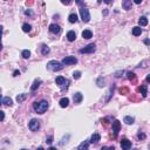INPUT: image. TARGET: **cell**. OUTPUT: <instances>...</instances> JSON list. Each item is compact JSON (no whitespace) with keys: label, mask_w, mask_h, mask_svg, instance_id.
I'll return each instance as SVG.
<instances>
[{"label":"cell","mask_w":150,"mask_h":150,"mask_svg":"<svg viewBox=\"0 0 150 150\" xmlns=\"http://www.w3.org/2000/svg\"><path fill=\"white\" fill-rule=\"evenodd\" d=\"M47 150H56V149H55V148H53V147H51L49 149H47Z\"/></svg>","instance_id":"44"},{"label":"cell","mask_w":150,"mask_h":150,"mask_svg":"<svg viewBox=\"0 0 150 150\" xmlns=\"http://www.w3.org/2000/svg\"><path fill=\"white\" fill-rule=\"evenodd\" d=\"M41 53H42L43 55H47L49 53V47L46 46V45H43V46L41 47Z\"/></svg>","instance_id":"29"},{"label":"cell","mask_w":150,"mask_h":150,"mask_svg":"<svg viewBox=\"0 0 150 150\" xmlns=\"http://www.w3.org/2000/svg\"><path fill=\"white\" fill-rule=\"evenodd\" d=\"M73 77H74L75 80H79L80 77H81V72H79V71L74 72V73H73Z\"/></svg>","instance_id":"31"},{"label":"cell","mask_w":150,"mask_h":150,"mask_svg":"<svg viewBox=\"0 0 150 150\" xmlns=\"http://www.w3.org/2000/svg\"><path fill=\"white\" fill-rule=\"evenodd\" d=\"M28 127H29V129H31L32 131H38L40 129V121L37 119H32L31 121H29Z\"/></svg>","instance_id":"5"},{"label":"cell","mask_w":150,"mask_h":150,"mask_svg":"<svg viewBox=\"0 0 150 150\" xmlns=\"http://www.w3.org/2000/svg\"><path fill=\"white\" fill-rule=\"evenodd\" d=\"M120 129H121V123H120V121H117V120H115L113 122V131H114V138L117 136V132L120 131Z\"/></svg>","instance_id":"9"},{"label":"cell","mask_w":150,"mask_h":150,"mask_svg":"<svg viewBox=\"0 0 150 150\" xmlns=\"http://www.w3.org/2000/svg\"><path fill=\"white\" fill-rule=\"evenodd\" d=\"M47 68L53 72H59L63 68V66H62V63H60V62L55 61V60H52V61H49L48 63H47Z\"/></svg>","instance_id":"2"},{"label":"cell","mask_w":150,"mask_h":150,"mask_svg":"<svg viewBox=\"0 0 150 150\" xmlns=\"http://www.w3.org/2000/svg\"><path fill=\"white\" fill-rule=\"evenodd\" d=\"M142 33V28L138 27V26H136V27L132 28V34H134L135 37H138V35H141Z\"/></svg>","instance_id":"21"},{"label":"cell","mask_w":150,"mask_h":150,"mask_svg":"<svg viewBox=\"0 0 150 150\" xmlns=\"http://www.w3.org/2000/svg\"><path fill=\"white\" fill-rule=\"evenodd\" d=\"M68 20H69V22H71V24H74V22L77 21V15L73 13V14H71V15L68 16Z\"/></svg>","instance_id":"26"},{"label":"cell","mask_w":150,"mask_h":150,"mask_svg":"<svg viewBox=\"0 0 150 150\" xmlns=\"http://www.w3.org/2000/svg\"><path fill=\"white\" fill-rule=\"evenodd\" d=\"M80 15H81V19H82L83 22H88L90 20V14H89V11L86 7L80 8Z\"/></svg>","instance_id":"4"},{"label":"cell","mask_w":150,"mask_h":150,"mask_svg":"<svg viewBox=\"0 0 150 150\" xmlns=\"http://www.w3.org/2000/svg\"><path fill=\"white\" fill-rule=\"evenodd\" d=\"M144 43H145V45H150V40H144Z\"/></svg>","instance_id":"40"},{"label":"cell","mask_w":150,"mask_h":150,"mask_svg":"<svg viewBox=\"0 0 150 150\" xmlns=\"http://www.w3.org/2000/svg\"><path fill=\"white\" fill-rule=\"evenodd\" d=\"M46 142H47L48 144H51V143H52V142H53V136H49V137L46 140Z\"/></svg>","instance_id":"36"},{"label":"cell","mask_w":150,"mask_h":150,"mask_svg":"<svg viewBox=\"0 0 150 150\" xmlns=\"http://www.w3.org/2000/svg\"><path fill=\"white\" fill-rule=\"evenodd\" d=\"M21 150H27V149H21Z\"/></svg>","instance_id":"46"},{"label":"cell","mask_w":150,"mask_h":150,"mask_svg":"<svg viewBox=\"0 0 150 150\" xmlns=\"http://www.w3.org/2000/svg\"><path fill=\"white\" fill-rule=\"evenodd\" d=\"M82 37H83V39H90V38H93L92 31H89V29H85V31L82 32Z\"/></svg>","instance_id":"19"},{"label":"cell","mask_w":150,"mask_h":150,"mask_svg":"<svg viewBox=\"0 0 150 150\" xmlns=\"http://www.w3.org/2000/svg\"><path fill=\"white\" fill-rule=\"evenodd\" d=\"M49 107V103L48 101L46 100H42V101H39V102H34L33 103V109L35 113L38 114H45L47 111Z\"/></svg>","instance_id":"1"},{"label":"cell","mask_w":150,"mask_h":150,"mask_svg":"<svg viewBox=\"0 0 150 150\" xmlns=\"http://www.w3.org/2000/svg\"><path fill=\"white\" fill-rule=\"evenodd\" d=\"M26 98H27V94H20V95L16 96V101H18L19 103H21V102H24Z\"/></svg>","instance_id":"23"},{"label":"cell","mask_w":150,"mask_h":150,"mask_svg":"<svg viewBox=\"0 0 150 150\" xmlns=\"http://www.w3.org/2000/svg\"><path fill=\"white\" fill-rule=\"evenodd\" d=\"M37 150H45V149H43V148L42 147H40V148H38V149Z\"/></svg>","instance_id":"45"},{"label":"cell","mask_w":150,"mask_h":150,"mask_svg":"<svg viewBox=\"0 0 150 150\" xmlns=\"http://www.w3.org/2000/svg\"><path fill=\"white\" fill-rule=\"evenodd\" d=\"M145 80H147V82H149V83H150V74L147 76V79H145Z\"/></svg>","instance_id":"42"},{"label":"cell","mask_w":150,"mask_h":150,"mask_svg":"<svg viewBox=\"0 0 150 150\" xmlns=\"http://www.w3.org/2000/svg\"><path fill=\"white\" fill-rule=\"evenodd\" d=\"M49 31H51V33H53V34H59L60 32H61V27L56 24H52L51 26H49Z\"/></svg>","instance_id":"10"},{"label":"cell","mask_w":150,"mask_h":150,"mask_svg":"<svg viewBox=\"0 0 150 150\" xmlns=\"http://www.w3.org/2000/svg\"><path fill=\"white\" fill-rule=\"evenodd\" d=\"M25 14H26V15H29V16H32V15H33V13H32V11H29V9H27V11L25 12Z\"/></svg>","instance_id":"37"},{"label":"cell","mask_w":150,"mask_h":150,"mask_svg":"<svg viewBox=\"0 0 150 150\" xmlns=\"http://www.w3.org/2000/svg\"><path fill=\"white\" fill-rule=\"evenodd\" d=\"M137 137L140 138V140H144V138H145V134H143V132H138Z\"/></svg>","instance_id":"34"},{"label":"cell","mask_w":150,"mask_h":150,"mask_svg":"<svg viewBox=\"0 0 150 150\" xmlns=\"http://www.w3.org/2000/svg\"><path fill=\"white\" fill-rule=\"evenodd\" d=\"M137 92L142 94V97H147V94H148V87L145 85H142L137 88Z\"/></svg>","instance_id":"11"},{"label":"cell","mask_w":150,"mask_h":150,"mask_svg":"<svg viewBox=\"0 0 150 150\" xmlns=\"http://www.w3.org/2000/svg\"><path fill=\"white\" fill-rule=\"evenodd\" d=\"M101 123H102V126L108 127V124H109V119H102L101 120Z\"/></svg>","instance_id":"32"},{"label":"cell","mask_w":150,"mask_h":150,"mask_svg":"<svg viewBox=\"0 0 150 150\" xmlns=\"http://www.w3.org/2000/svg\"><path fill=\"white\" fill-rule=\"evenodd\" d=\"M142 3V0H135V4H137V5H138V4H141Z\"/></svg>","instance_id":"43"},{"label":"cell","mask_w":150,"mask_h":150,"mask_svg":"<svg viewBox=\"0 0 150 150\" xmlns=\"http://www.w3.org/2000/svg\"><path fill=\"white\" fill-rule=\"evenodd\" d=\"M82 98H83V96L81 93H75V94L73 95V100L75 103H80V102L82 101Z\"/></svg>","instance_id":"13"},{"label":"cell","mask_w":150,"mask_h":150,"mask_svg":"<svg viewBox=\"0 0 150 150\" xmlns=\"http://www.w3.org/2000/svg\"><path fill=\"white\" fill-rule=\"evenodd\" d=\"M119 92L121 95H127V94H129V88L128 87H121L119 89Z\"/></svg>","instance_id":"25"},{"label":"cell","mask_w":150,"mask_h":150,"mask_svg":"<svg viewBox=\"0 0 150 150\" xmlns=\"http://www.w3.org/2000/svg\"><path fill=\"white\" fill-rule=\"evenodd\" d=\"M67 39H68V41H71V42L75 41V39H76V34H75V32H73V31L68 32L67 33Z\"/></svg>","instance_id":"14"},{"label":"cell","mask_w":150,"mask_h":150,"mask_svg":"<svg viewBox=\"0 0 150 150\" xmlns=\"http://www.w3.org/2000/svg\"><path fill=\"white\" fill-rule=\"evenodd\" d=\"M22 31L25 32V33H28V32L32 31V26L29 24H24V26H22Z\"/></svg>","instance_id":"27"},{"label":"cell","mask_w":150,"mask_h":150,"mask_svg":"<svg viewBox=\"0 0 150 150\" xmlns=\"http://www.w3.org/2000/svg\"><path fill=\"white\" fill-rule=\"evenodd\" d=\"M21 55H22V58L24 59H28L29 56H31V52H29L28 49H25V51H22Z\"/></svg>","instance_id":"30"},{"label":"cell","mask_w":150,"mask_h":150,"mask_svg":"<svg viewBox=\"0 0 150 150\" xmlns=\"http://www.w3.org/2000/svg\"><path fill=\"white\" fill-rule=\"evenodd\" d=\"M131 6H132L131 0H124V1H122V7L126 9V11H129V9H131Z\"/></svg>","instance_id":"12"},{"label":"cell","mask_w":150,"mask_h":150,"mask_svg":"<svg viewBox=\"0 0 150 150\" xmlns=\"http://www.w3.org/2000/svg\"><path fill=\"white\" fill-rule=\"evenodd\" d=\"M59 103H60V107H61V108H66V107H68V104H69V98H68V97H63V98H61Z\"/></svg>","instance_id":"15"},{"label":"cell","mask_w":150,"mask_h":150,"mask_svg":"<svg viewBox=\"0 0 150 150\" xmlns=\"http://www.w3.org/2000/svg\"><path fill=\"white\" fill-rule=\"evenodd\" d=\"M40 85H41V80H35L34 83H33V86L31 87V90H32V92H35V90L39 88Z\"/></svg>","instance_id":"20"},{"label":"cell","mask_w":150,"mask_h":150,"mask_svg":"<svg viewBox=\"0 0 150 150\" xmlns=\"http://www.w3.org/2000/svg\"><path fill=\"white\" fill-rule=\"evenodd\" d=\"M0 114H1V121H4V119H5V113H4V111H0Z\"/></svg>","instance_id":"39"},{"label":"cell","mask_w":150,"mask_h":150,"mask_svg":"<svg viewBox=\"0 0 150 150\" xmlns=\"http://www.w3.org/2000/svg\"><path fill=\"white\" fill-rule=\"evenodd\" d=\"M18 75H20V72H19V71H14V73H13V76H18Z\"/></svg>","instance_id":"38"},{"label":"cell","mask_w":150,"mask_h":150,"mask_svg":"<svg viewBox=\"0 0 150 150\" xmlns=\"http://www.w3.org/2000/svg\"><path fill=\"white\" fill-rule=\"evenodd\" d=\"M77 63V59L75 56H66V58L62 60V64H66V66H69V64H75Z\"/></svg>","instance_id":"6"},{"label":"cell","mask_w":150,"mask_h":150,"mask_svg":"<svg viewBox=\"0 0 150 150\" xmlns=\"http://www.w3.org/2000/svg\"><path fill=\"white\" fill-rule=\"evenodd\" d=\"M103 83H104V80L102 79V77H100V79L97 80V85H98V87H103V86H104Z\"/></svg>","instance_id":"33"},{"label":"cell","mask_w":150,"mask_h":150,"mask_svg":"<svg viewBox=\"0 0 150 150\" xmlns=\"http://www.w3.org/2000/svg\"><path fill=\"white\" fill-rule=\"evenodd\" d=\"M55 82L56 85H59V86L61 87L62 90H64V89H67L68 88V85H69V81H68L66 77L63 76H58L55 80Z\"/></svg>","instance_id":"3"},{"label":"cell","mask_w":150,"mask_h":150,"mask_svg":"<svg viewBox=\"0 0 150 150\" xmlns=\"http://www.w3.org/2000/svg\"><path fill=\"white\" fill-rule=\"evenodd\" d=\"M121 148H122V150H129L131 148V142L129 141L128 138H122V141H121Z\"/></svg>","instance_id":"8"},{"label":"cell","mask_w":150,"mask_h":150,"mask_svg":"<svg viewBox=\"0 0 150 150\" xmlns=\"http://www.w3.org/2000/svg\"><path fill=\"white\" fill-rule=\"evenodd\" d=\"M1 103L5 104V106H9V107H11L13 104V101L11 97H3L1 98Z\"/></svg>","instance_id":"17"},{"label":"cell","mask_w":150,"mask_h":150,"mask_svg":"<svg viewBox=\"0 0 150 150\" xmlns=\"http://www.w3.org/2000/svg\"><path fill=\"white\" fill-rule=\"evenodd\" d=\"M100 140H101V136H100V134H97V132L93 134L92 137H90V142H92V143H97Z\"/></svg>","instance_id":"16"},{"label":"cell","mask_w":150,"mask_h":150,"mask_svg":"<svg viewBox=\"0 0 150 150\" xmlns=\"http://www.w3.org/2000/svg\"><path fill=\"white\" fill-rule=\"evenodd\" d=\"M95 49H96V46H95V43H89L88 46H86L85 48L80 49V53H94Z\"/></svg>","instance_id":"7"},{"label":"cell","mask_w":150,"mask_h":150,"mask_svg":"<svg viewBox=\"0 0 150 150\" xmlns=\"http://www.w3.org/2000/svg\"><path fill=\"white\" fill-rule=\"evenodd\" d=\"M123 121H124L127 124H132V123H134V121H135V119H134V117H131V116H126Z\"/></svg>","instance_id":"28"},{"label":"cell","mask_w":150,"mask_h":150,"mask_svg":"<svg viewBox=\"0 0 150 150\" xmlns=\"http://www.w3.org/2000/svg\"><path fill=\"white\" fill-rule=\"evenodd\" d=\"M62 4H63V5H69L71 1H62Z\"/></svg>","instance_id":"41"},{"label":"cell","mask_w":150,"mask_h":150,"mask_svg":"<svg viewBox=\"0 0 150 150\" xmlns=\"http://www.w3.org/2000/svg\"><path fill=\"white\" fill-rule=\"evenodd\" d=\"M101 150H115V147H102Z\"/></svg>","instance_id":"35"},{"label":"cell","mask_w":150,"mask_h":150,"mask_svg":"<svg viewBox=\"0 0 150 150\" xmlns=\"http://www.w3.org/2000/svg\"><path fill=\"white\" fill-rule=\"evenodd\" d=\"M88 148H89V142L88 141H83L82 143L77 147V150H88Z\"/></svg>","instance_id":"18"},{"label":"cell","mask_w":150,"mask_h":150,"mask_svg":"<svg viewBox=\"0 0 150 150\" xmlns=\"http://www.w3.org/2000/svg\"><path fill=\"white\" fill-rule=\"evenodd\" d=\"M138 24L141 25V26H147L148 25V19L145 16H141L140 20H138Z\"/></svg>","instance_id":"24"},{"label":"cell","mask_w":150,"mask_h":150,"mask_svg":"<svg viewBox=\"0 0 150 150\" xmlns=\"http://www.w3.org/2000/svg\"><path fill=\"white\" fill-rule=\"evenodd\" d=\"M127 77H128L130 81H132V82H136V75H135V73H132V72H128V73H127Z\"/></svg>","instance_id":"22"}]
</instances>
